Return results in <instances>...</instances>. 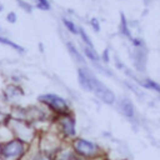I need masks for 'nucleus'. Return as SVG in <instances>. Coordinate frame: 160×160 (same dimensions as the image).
I'll return each mask as SVG.
<instances>
[{
  "instance_id": "nucleus-1",
  "label": "nucleus",
  "mask_w": 160,
  "mask_h": 160,
  "mask_svg": "<svg viewBox=\"0 0 160 160\" xmlns=\"http://www.w3.org/2000/svg\"><path fill=\"white\" fill-rule=\"evenodd\" d=\"M70 145L75 151V154L85 160H94V159L105 156V152L102 151L99 144L85 138L76 136L74 140L70 141Z\"/></svg>"
},
{
  "instance_id": "nucleus-2",
  "label": "nucleus",
  "mask_w": 160,
  "mask_h": 160,
  "mask_svg": "<svg viewBox=\"0 0 160 160\" xmlns=\"http://www.w3.org/2000/svg\"><path fill=\"white\" fill-rule=\"evenodd\" d=\"M8 125L11 129V131L14 134V138L20 139V140H22L24 142H26L29 145L32 144L39 136L38 129L31 122H29L26 120L15 119V118L10 116V119L8 121Z\"/></svg>"
},
{
  "instance_id": "nucleus-3",
  "label": "nucleus",
  "mask_w": 160,
  "mask_h": 160,
  "mask_svg": "<svg viewBox=\"0 0 160 160\" xmlns=\"http://www.w3.org/2000/svg\"><path fill=\"white\" fill-rule=\"evenodd\" d=\"M52 126L66 142H70L76 138V119L72 112L54 116Z\"/></svg>"
},
{
  "instance_id": "nucleus-4",
  "label": "nucleus",
  "mask_w": 160,
  "mask_h": 160,
  "mask_svg": "<svg viewBox=\"0 0 160 160\" xmlns=\"http://www.w3.org/2000/svg\"><path fill=\"white\" fill-rule=\"evenodd\" d=\"M29 146V144L18 138L0 142V160H22Z\"/></svg>"
},
{
  "instance_id": "nucleus-5",
  "label": "nucleus",
  "mask_w": 160,
  "mask_h": 160,
  "mask_svg": "<svg viewBox=\"0 0 160 160\" xmlns=\"http://www.w3.org/2000/svg\"><path fill=\"white\" fill-rule=\"evenodd\" d=\"M38 101H39V104L45 106L54 116L71 112V108H70L68 100L58 94H54V92H46V94L39 95Z\"/></svg>"
},
{
  "instance_id": "nucleus-6",
  "label": "nucleus",
  "mask_w": 160,
  "mask_h": 160,
  "mask_svg": "<svg viewBox=\"0 0 160 160\" xmlns=\"http://www.w3.org/2000/svg\"><path fill=\"white\" fill-rule=\"evenodd\" d=\"M64 140L56 132L55 129H49V130H44L41 132H39V136H38V145H39V149L48 154V155H51L54 158V155L58 152V150L64 145Z\"/></svg>"
},
{
  "instance_id": "nucleus-7",
  "label": "nucleus",
  "mask_w": 160,
  "mask_h": 160,
  "mask_svg": "<svg viewBox=\"0 0 160 160\" xmlns=\"http://www.w3.org/2000/svg\"><path fill=\"white\" fill-rule=\"evenodd\" d=\"M92 92L95 94V96L100 100V101H102V102H105V104H108V105H112V104H115L116 102V96H115V94L105 85V84H102L100 80H98L96 79V81H95V84H94V90H92Z\"/></svg>"
},
{
  "instance_id": "nucleus-8",
  "label": "nucleus",
  "mask_w": 160,
  "mask_h": 160,
  "mask_svg": "<svg viewBox=\"0 0 160 160\" xmlns=\"http://www.w3.org/2000/svg\"><path fill=\"white\" fill-rule=\"evenodd\" d=\"M78 79H79V84L80 86L85 90V91H91L94 90V84L96 81V76L92 74L91 70H89L85 66H80L78 68Z\"/></svg>"
},
{
  "instance_id": "nucleus-9",
  "label": "nucleus",
  "mask_w": 160,
  "mask_h": 160,
  "mask_svg": "<svg viewBox=\"0 0 160 160\" xmlns=\"http://www.w3.org/2000/svg\"><path fill=\"white\" fill-rule=\"evenodd\" d=\"M2 94H4L5 101L12 102V101H18L24 95V91H22V89L19 85H16V84H9V85H6L4 88Z\"/></svg>"
},
{
  "instance_id": "nucleus-10",
  "label": "nucleus",
  "mask_w": 160,
  "mask_h": 160,
  "mask_svg": "<svg viewBox=\"0 0 160 160\" xmlns=\"http://www.w3.org/2000/svg\"><path fill=\"white\" fill-rule=\"evenodd\" d=\"M118 101V106H119V110L121 111V114L128 118V119H134L135 118V106L132 104V101L126 98V96H122L120 98Z\"/></svg>"
},
{
  "instance_id": "nucleus-11",
  "label": "nucleus",
  "mask_w": 160,
  "mask_h": 160,
  "mask_svg": "<svg viewBox=\"0 0 160 160\" xmlns=\"http://www.w3.org/2000/svg\"><path fill=\"white\" fill-rule=\"evenodd\" d=\"M78 155L72 150L70 142H64V145L58 150V152L54 155V160H74Z\"/></svg>"
},
{
  "instance_id": "nucleus-12",
  "label": "nucleus",
  "mask_w": 160,
  "mask_h": 160,
  "mask_svg": "<svg viewBox=\"0 0 160 160\" xmlns=\"http://www.w3.org/2000/svg\"><path fill=\"white\" fill-rule=\"evenodd\" d=\"M126 74H128L129 76H131V78H132L139 85H141L142 88L150 89V90H152V91L160 94V84H159V82H156V81H154V80H151V79H138L135 75H132V74L129 72L128 70H126Z\"/></svg>"
},
{
  "instance_id": "nucleus-13",
  "label": "nucleus",
  "mask_w": 160,
  "mask_h": 160,
  "mask_svg": "<svg viewBox=\"0 0 160 160\" xmlns=\"http://www.w3.org/2000/svg\"><path fill=\"white\" fill-rule=\"evenodd\" d=\"M134 64L139 71H145V64H146V52L144 48L135 49L134 51Z\"/></svg>"
},
{
  "instance_id": "nucleus-14",
  "label": "nucleus",
  "mask_w": 160,
  "mask_h": 160,
  "mask_svg": "<svg viewBox=\"0 0 160 160\" xmlns=\"http://www.w3.org/2000/svg\"><path fill=\"white\" fill-rule=\"evenodd\" d=\"M66 49H68L70 56H71L76 62H79V64H85V56H84V54L80 52V50L75 46L74 42L66 41Z\"/></svg>"
},
{
  "instance_id": "nucleus-15",
  "label": "nucleus",
  "mask_w": 160,
  "mask_h": 160,
  "mask_svg": "<svg viewBox=\"0 0 160 160\" xmlns=\"http://www.w3.org/2000/svg\"><path fill=\"white\" fill-rule=\"evenodd\" d=\"M82 54L86 59H89L92 64H96V62H100L101 59H100V55L96 52L95 48H89V46H82Z\"/></svg>"
},
{
  "instance_id": "nucleus-16",
  "label": "nucleus",
  "mask_w": 160,
  "mask_h": 160,
  "mask_svg": "<svg viewBox=\"0 0 160 160\" xmlns=\"http://www.w3.org/2000/svg\"><path fill=\"white\" fill-rule=\"evenodd\" d=\"M119 31L122 36L128 38L130 41L132 40V35H131V31H130V28H129V24H128V20L125 18L124 14H121L120 16V24H119Z\"/></svg>"
},
{
  "instance_id": "nucleus-17",
  "label": "nucleus",
  "mask_w": 160,
  "mask_h": 160,
  "mask_svg": "<svg viewBox=\"0 0 160 160\" xmlns=\"http://www.w3.org/2000/svg\"><path fill=\"white\" fill-rule=\"evenodd\" d=\"M12 138H14V134H12L11 129L9 128V125L8 124L0 125V142L8 141V140H10Z\"/></svg>"
},
{
  "instance_id": "nucleus-18",
  "label": "nucleus",
  "mask_w": 160,
  "mask_h": 160,
  "mask_svg": "<svg viewBox=\"0 0 160 160\" xmlns=\"http://www.w3.org/2000/svg\"><path fill=\"white\" fill-rule=\"evenodd\" d=\"M0 44H2V45H6V46H10V48H12L14 50H16V51H18V52H20V54H24V52H25V49H24L22 46H20L19 44L14 42V41H12V40H10L9 38L1 36V35H0Z\"/></svg>"
},
{
  "instance_id": "nucleus-19",
  "label": "nucleus",
  "mask_w": 160,
  "mask_h": 160,
  "mask_svg": "<svg viewBox=\"0 0 160 160\" xmlns=\"http://www.w3.org/2000/svg\"><path fill=\"white\" fill-rule=\"evenodd\" d=\"M62 24H64L65 29H66L69 32H71V34H74V35H78V34H79V28L76 26V24H75L71 19H69V18H62Z\"/></svg>"
},
{
  "instance_id": "nucleus-20",
  "label": "nucleus",
  "mask_w": 160,
  "mask_h": 160,
  "mask_svg": "<svg viewBox=\"0 0 160 160\" xmlns=\"http://www.w3.org/2000/svg\"><path fill=\"white\" fill-rule=\"evenodd\" d=\"M78 35L80 36V39L82 40V42H84V45H85V46H89V48H94V44H92L91 39L89 38V35L86 34V31H85L82 28H79V34H78Z\"/></svg>"
},
{
  "instance_id": "nucleus-21",
  "label": "nucleus",
  "mask_w": 160,
  "mask_h": 160,
  "mask_svg": "<svg viewBox=\"0 0 160 160\" xmlns=\"http://www.w3.org/2000/svg\"><path fill=\"white\" fill-rule=\"evenodd\" d=\"M35 5H36L38 9L44 10V11H49L50 8H51L49 0H35Z\"/></svg>"
},
{
  "instance_id": "nucleus-22",
  "label": "nucleus",
  "mask_w": 160,
  "mask_h": 160,
  "mask_svg": "<svg viewBox=\"0 0 160 160\" xmlns=\"http://www.w3.org/2000/svg\"><path fill=\"white\" fill-rule=\"evenodd\" d=\"M94 65V68H96L98 69V71L99 72H101V74H104V75H106V76H112L114 74L109 70V69H106V68H104V66H101L99 62H96V64H92Z\"/></svg>"
},
{
  "instance_id": "nucleus-23",
  "label": "nucleus",
  "mask_w": 160,
  "mask_h": 160,
  "mask_svg": "<svg viewBox=\"0 0 160 160\" xmlns=\"http://www.w3.org/2000/svg\"><path fill=\"white\" fill-rule=\"evenodd\" d=\"M131 44L134 45V48H135V49L144 48V41H142V39H140V38H132Z\"/></svg>"
},
{
  "instance_id": "nucleus-24",
  "label": "nucleus",
  "mask_w": 160,
  "mask_h": 160,
  "mask_svg": "<svg viewBox=\"0 0 160 160\" xmlns=\"http://www.w3.org/2000/svg\"><path fill=\"white\" fill-rule=\"evenodd\" d=\"M16 19H18V16H16V14H15L14 11H10V12L6 15V21L10 22V24H15V22H16Z\"/></svg>"
},
{
  "instance_id": "nucleus-25",
  "label": "nucleus",
  "mask_w": 160,
  "mask_h": 160,
  "mask_svg": "<svg viewBox=\"0 0 160 160\" xmlns=\"http://www.w3.org/2000/svg\"><path fill=\"white\" fill-rule=\"evenodd\" d=\"M90 26L94 29V31H100V24H99V20L98 19H95V18H92L91 20H90Z\"/></svg>"
},
{
  "instance_id": "nucleus-26",
  "label": "nucleus",
  "mask_w": 160,
  "mask_h": 160,
  "mask_svg": "<svg viewBox=\"0 0 160 160\" xmlns=\"http://www.w3.org/2000/svg\"><path fill=\"white\" fill-rule=\"evenodd\" d=\"M100 59L105 62V64H108L109 61H110V56H109V49H105L104 51H102V54L100 55Z\"/></svg>"
},
{
  "instance_id": "nucleus-27",
  "label": "nucleus",
  "mask_w": 160,
  "mask_h": 160,
  "mask_svg": "<svg viewBox=\"0 0 160 160\" xmlns=\"http://www.w3.org/2000/svg\"><path fill=\"white\" fill-rule=\"evenodd\" d=\"M18 2H19V5H20L22 9H25L28 12H31V5H29L28 2H24L22 0H18Z\"/></svg>"
},
{
  "instance_id": "nucleus-28",
  "label": "nucleus",
  "mask_w": 160,
  "mask_h": 160,
  "mask_svg": "<svg viewBox=\"0 0 160 160\" xmlns=\"http://www.w3.org/2000/svg\"><path fill=\"white\" fill-rule=\"evenodd\" d=\"M104 160H112V159H109V158H106V156H105V159H104ZM115 160H125V159H115Z\"/></svg>"
},
{
  "instance_id": "nucleus-29",
  "label": "nucleus",
  "mask_w": 160,
  "mask_h": 160,
  "mask_svg": "<svg viewBox=\"0 0 160 160\" xmlns=\"http://www.w3.org/2000/svg\"><path fill=\"white\" fill-rule=\"evenodd\" d=\"M74 160H85V159H82V158H80V156H76Z\"/></svg>"
}]
</instances>
